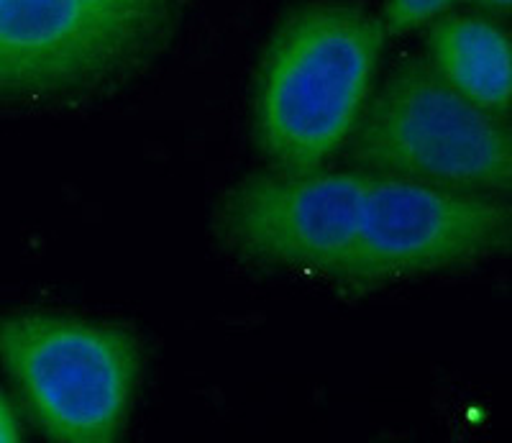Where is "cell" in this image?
Listing matches in <instances>:
<instances>
[{
	"mask_svg": "<svg viewBox=\"0 0 512 443\" xmlns=\"http://www.w3.org/2000/svg\"><path fill=\"white\" fill-rule=\"evenodd\" d=\"M384 39L382 18L359 0H305L282 18L254 85V136L272 170H323L349 141Z\"/></svg>",
	"mask_w": 512,
	"mask_h": 443,
	"instance_id": "1",
	"label": "cell"
},
{
	"mask_svg": "<svg viewBox=\"0 0 512 443\" xmlns=\"http://www.w3.org/2000/svg\"><path fill=\"white\" fill-rule=\"evenodd\" d=\"M190 0H0V100L116 90L167 47Z\"/></svg>",
	"mask_w": 512,
	"mask_h": 443,
	"instance_id": "2",
	"label": "cell"
},
{
	"mask_svg": "<svg viewBox=\"0 0 512 443\" xmlns=\"http://www.w3.org/2000/svg\"><path fill=\"white\" fill-rule=\"evenodd\" d=\"M346 144L356 170L456 193L512 195V123L456 93L425 57L387 75Z\"/></svg>",
	"mask_w": 512,
	"mask_h": 443,
	"instance_id": "3",
	"label": "cell"
},
{
	"mask_svg": "<svg viewBox=\"0 0 512 443\" xmlns=\"http://www.w3.org/2000/svg\"><path fill=\"white\" fill-rule=\"evenodd\" d=\"M0 367L44 436L113 443L126 431L144 356L116 323L21 310L0 315Z\"/></svg>",
	"mask_w": 512,
	"mask_h": 443,
	"instance_id": "4",
	"label": "cell"
},
{
	"mask_svg": "<svg viewBox=\"0 0 512 443\" xmlns=\"http://www.w3.org/2000/svg\"><path fill=\"white\" fill-rule=\"evenodd\" d=\"M510 236L512 208L502 198L372 172L364 228L333 282L374 287L459 267Z\"/></svg>",
	"mask_w": 512,
	"mask_h": 443,
	"instance_id": "5",
	"label": "cell"
},
{
	"mask_svg": "<svg viewBox=\"0 0 512 443\" xmlns=\"http://www.w3.org/2000/svg\"><path fill=\"white\" fill-rule=\"evenodd\" d=\"M428 29L433 70L459 95L497 116L512 111V36L482 13H443Z\"/></svg>",
	"mask_w": 512,
	"mask_h": 443,
	"instance_id": "6",
	"label": "cell"
},
{
	"mask_svg": "<svg viewBox=\"0 0 512 443\" xmlns=\"http://www.w3.org/2000/svg\"><path fill=\"white\" fill-rule=\"evenodd\" d=\"M454 3L456 0H384L379 18L387 36H402L436 21Z\"/></svg>",
	"mask_w": 512,
	"mask_h": 443,
	"instance_id": "7",
	"label": "cell"
},
{
	"mask_svg": "<svg viewBox=\"0 0 512 443\" xmlns=\"http://www.w3.org/2000/svg\"><path fill=\"white\" fill-rule=\"evenodd\" d=\"M21 441V423H18L16 413L8 405V400L0 392V443H16Z\"/></svg>",
	"mask_w": 512,
	"mask_h": 443,
	"instance_id": "8",
	"label": "cell"
},
{
	"mask_svg": "<svg viewBox=\"0 0 512 443\" xmlns=\"http://www.w3.org/2000/svg\"><path fill=\"white\" fill-rule=\"evenodd\" d=\"M474 6L482 8L484 13H497V16L512 13V0H474Z\"/></svg>",
	"mask_w": 512,
	"mask_h": 443,
	"instance_id": "9",
	"label": "cell"
}]
</instances>
